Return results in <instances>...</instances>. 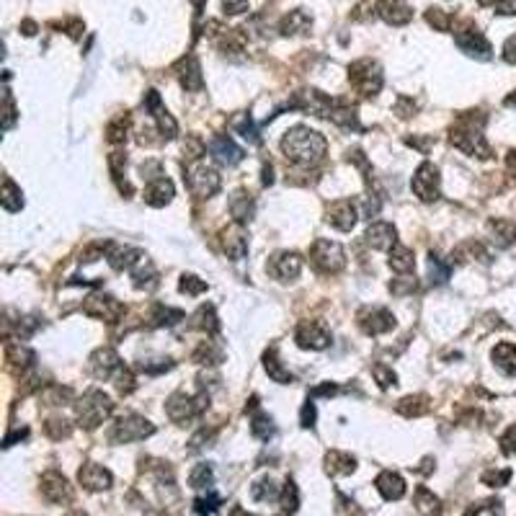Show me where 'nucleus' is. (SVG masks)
<instances>
[{
  "instance_id": "nucleus-1",
  "label": "nucleus",
  "mask_w": 516,
  "mask_h": 516,
  "mask_svg": "<svg viewBox=\"0 0 516 516\" xmlns=\"http://www.w3.org/2000/svg\"><path fill=\"white\" fill-rule=\"evenodd\" d=\"M326 137L315 132L310 127H294L287 135L281 137V153L287 160H292L294 166H315L326 155Z\"/></svg>"
},
{
  "instance_id": "nucleus-2",
  "label": "nucleus",
  "mask_w": 516,
  "mask_h": 516,
  "mask_svg": "<svg viewBox=\"0 0 516 516\" xmlns=\"http://www.w3.org/2000/svg\"><path fill=\"white\" fill-rule=\"evenodd\" d=\"M78 411V421L80 426L86 428H96L99 424H103L114 411V400L103 390H88L75 405Z\"/></svg>"
},
{
  "instance_id": "nucleus-3",
  "label": "nucleus",
  "mask_w": 516,
  "mask_h": 516,
  "mask_svg": "<svg viewBox=\"0 0 516 516\" xmlns=\"http://www.w3.org/2000/svg\"><path fill=\"white\" fill-rule=\"evenodd\" d=\"M183 179H186V183H189L191 194L199 196V199L212 196V194H217L220 186H222L220 173H217L212 166H207L204 160H194L189 168H186V176H183Z\"/></svg>"
},
{
  "instance_id": "nucleus-4",
  "label": "nucleus",
  "mask_w": 516,
  "mask_h": 516,
  "mask_svg": "<svg viewBox=\"0 0 516 516\" xmlns=\"http://www.w3.org/2000/svg\"><path fill=\"white\" fill-rule=\"evenodd\" d=\"M209 403V395L199 393V395H186V393H173L166 403V411H168L170 421L176 424H186L191 421L194 415H199L204 411V405Z\"/></svg>"
},
{
  "instance_id": "nucleus-5",
  "label": "nucleus",
  "mask_w": 516,
  "mask_h": 516,
  "mask_svg": "<svg viewBox=\"0 0 516 516\" xmlns=\"http://www.w3.org/2000/svg\"><path fill=\"white\" fill-rule=\"evenodd\" d=\"M155 431V426L150 424V421H145L142 415H122L116 424H114V428L109 431V439H112L114 444H129V441H140V439L150 437Z\"/></svg>"
},
{
  "instance_id": "nucleus-6",
  "label": "nucleus",
  "mask_w": 516,
  "mask_h": 516,
  "mask_svg": "<svg viewBox=\"0 0 516 516\" xmlns=\"http://www.w3.org/2000/svg\"><path fill=\"white\" fill-rule=\"evenodd\" d=\"M310 261L315 263V269L326 271V274H336V271L344 269L346 253H344V248L338 246V243L320 237V240H315L313 248H310Z\"/></svg>"
},
{
  "instance_id": "nucleus-7",
  "label": "nucleus",
  "mask_w": 516,
  "mask_h": 516,
  "mask_svg": "<svg viewBox=\"0 0 516 516\" xmlns=\"http://www.w3.org/2000/svg\"><path fill=\"white\" fill-rule=\"evenodd\" d=\"M348 80L351 86L359 90L361 96H374L382 88V73L380 65L372 60H359L348 68Z\"/></svg>"
},
{
  "instance_id": "nucleus-8",
  "label": "nucleus",
  "mask_w": 516,
  "mask_h": 516,
  "mask_svg": "<svg viewBox=\"0 0 516 516\" xmlns=\"http://www.w3.org/2000/svg\"><path fill=\"white\" fill-rule=\"evenodd\" d=\"M411 189L421 202H434L439 199V168L434 163H421L415 170Z\"/></svg>"
},
{
  "instance_id": "nucleus-9",
  "label": "nucleus",
  "mask_w": 516,
  "mask_h": 516,
  "mask_svg": "<svg viewBox=\"0 0 516 516\" xmlns=\"http://www.w3.org/2000/svg\"><path fill=\"white\" fill-rule=\"evenodd\" d=\"M357 320H359V328L367 336H380V333H387L395 328L393 313L385 310V307H364V310H359Z\"/></svg>"
},
{
  "instance_id": "nucleus-10",
  "label": "nucleus",
  "mask_w": 516,
  "mask_h": 516,
  "mask_svg": "<svg viewBox=\"0 0 516 516\" xmlns=\"http://www.w3.org/2000/svg\"><path fill=\"white\" fill-rule=\"evenodd\" d=\"M83 310L90 318H99V320H106V323H116V320H122L124 305L116 297H109V294H93V297H88V302L83 305Z\"/></svg>"
},
{
  "instance_id": "nucleus-11",
  "label": "nucleus",
  "mask_w": 516,
  "mask_h": 516,
  "mask_svg": "<svg viewBox=\"0 0 516 516\" xmlns=\"http://www.w3.org/2000/svg\"><path fill=\"white\" fill-rule=\"evenodd\" d=\"M266 269H269L271 276H276L281 281H289L302 271V258L297 256V253H289V250H281V253L271 256Z\"/></svg>"
},
{
  "instance_id": "nucleus-12",
  "label": "nucleus",
  "mask_w": 516,
  "mask_h": 516,
  "mask_svg": "<svg viewBox=\"0 0 516 516\" xmlns=\"http://www.w3.org/2000/svg\"><path fill=\"white\" fill-rule=\"evenodd\" d=\"M42 493H44V498L52 501V504H68L70 498H73V488H70V482L65 475L49 470L44 472V478H42Z\"/></svg>"
},
{
  "instance_id": "nucleus-13",
  "label": "nucleus",
  "mask_w": 516,
  "mask_h": 516,
  "mask_svg": "<svg viewBox=\"0 0 516 516\" xmlns=\"http://www.w3.org/2000/svg\"><path fill=\"white\" fill-rule=\"evenodd\" d=\"M90 372H93V377H99V380H109L112 374H116V372L122 370V359H119V354L114 351V348H99L93 357H90L88 361Z\"/></svg>"
},
{
  "instance_id": "nucleus-14",
  "label": "nucleus",
  "mask_w": 516,
  "mask_h": 516,
  "mask_svg": "<svg viewBox=\"0 0 516 516\" xmlns=\"http://www.w3.org/2000/svg\"><path fill=\"white\" fill-rule=\"evenodd\" d=\"M297 344L302 348H310V351H320V348H326L331 344V333H328L326 326L307 320V323L297 328Z\"/></svg>"
},
{
  "instance_id": "nucleus-15",
  "label": "nucleus",
  "mask_w": 516,
  "mask_h": 516,
  "mask_svg": "<svg viewBox=\"0 0 516 516\" xmlns=\"http://www.w3.org/2000/svg\"><path fill=\"white\" fill-rule=\"evenodd\" d=\"M454 42H457V47H460L462 52H467L472 57H480V60L491 57V44H488V39L478 29H462L460 34L454 36Z\"/></svg>"
},
{
  "instance_id": "nucleus-16",
  "label": "nucleus",
  "mask_w": 516,
  "mask_h": 516,
  "mask_svg": "<svg viewBox=\"0 0 516 516\" xmlns=\"http://www.w3.org/2000/svg\"><path fill=\"white\" fill-rule=\"evenodd\" d=\"M209 153L214 155L217 163L222 166H237L243 160V150L230 140L227 135H217L209 140Z\"/></svg>"
},
{
  "instance_id": "nucleus-17",
  "label": "nucleus",
  "mask_w": 516,
  "mask_h": 516,
  "mask_svg": "<svg viewBox=\"0 0 516 516\" xmlns=\"http://www.w3.org/2000/svg\"><path fill=\"white\" fill-rule=\"evenodd\" d=\"M328 222L333 224L336 230H341V233L354 230V224H357V207H354V202L341 199V202L331 204L328 207Z\"/></svg>"
},
{
  "instance_id": "nucleus-18",
  "label": "nucleus",
  "mask_w": 516,
  "mask_h": 516,
  "mask_svg": "<svg viewBox=\"0 0 516 516\" xmlns=\"http://www.w3.org/2000/svg\"><path fill=\"white\" fill-rule=\"evenodd\" d=\"M367 243L377 250H393L398 246V230L390 222H372L367 230Z\"/></svg>"
},
{
  "instance_id": "nucleus-19",
  "label": "nucleus",
  "mask_w": 516,
  "mask_h": 516,
  "mask_svg": "<svg viewBox=\"0 0 516 516\" xmlns=\"http://www.w3.org/2000/svg\"><path fill=\"white\" fill-rule=\"evenodd\" d=\"M377 13L387 23H393V26H403V23H408L413 18V11H411V5L405 0H380L377 3Z\"/></svg>"
},
{
  "instance_id": "nucleus-20",
  "label": "nucleus",
  "mask_w": 516,
  "mask_h": 516,
  "mask_svg": "<svg viewBox=\"0 0 516 516\" xmlns=\"http://www.w3.org/2000/svg\"><path fill=\"white\" fill-rule=\"evenodd\" d=\"M78 478H80V485L88 488V491H106V488L112 485V472L106 470V467H101V465H93V462H88V465L78 472Z\"/></svg>"
},
{
  "instance_id": "nucleus-21",
  "label": "nucleus",
  "mask_w": 516,
  "mask_h": 516,
  "mask_svg": "<svg viewBox=\"0 0 516 516\" xmlns=\"http://www.w3.org/2000/svg\"><path fill=\"white\" fill-rule=\"evenodd\" d=\"M173 183H170V179H166V176H160V179L150 181L145 186V202L150 204V207H166V204L173 199Z\"/></svg>"
},
{
  "instance_id": "nucleus-22",
  "label": "nucleus",
  "mask_w": 516,
  "mask_h": 516,
  "mask_svg": "<svg viewBox=\"0 0 516 516\" xmlns=\"http://www.w3.org/2000/svg\"><path fill=\"white\" fill-rule=\"evenodd\" d=\"M222 250L230 258H233V261H240V258H246V253H248V237L240 233V227H230V230H224Z\"/></svg>"
},
{
  "instance_id": "nucleus-23",
  "label": "nucleus",
  "mask_w": 516,
  "mask_h": 516,
  "mask_svg": "<svg viewBox=\"0 0 516 516\" xmlns=\"http://www.w3.org/2000/svg\"><path fill=\"white\" fill-rule=\"evenodd\" d=\"M377 491L382 493V498L387 501H398L405 495V480L398 472H382L377 478Z\"/></svg>"
},
{
  "instance_id": "nucleus-24",
  "label": "nucleus",
  "mask_w": 516,
  "mask_h": 516,
  "mask_svg": "<svg viewBox=\"0 0 516 516\" xmlns=\"http://www.w3.org/2000/svg\"><path fill=\"white\" fill-rule=\"evenodd\" d=\"M230 214L235 217L237 224L250 222L253 220V199H250V194H246V191L233 194L230 196Z\"/></svg>"
},
{
  "instance_id": "nucleus-25",
  "label": "nucleus",
  "mask_w": 516,
  "mask_h": 516,
  "mask_svg": "<svg viewBox=\"0 0 516 516\" xmlns=\"http://www.w3.org/2000/svg\"><path fill=\"white\" fill-rule=\"evenodd\" d=\"M488 230H491V235H493L495 246L508 248L516 243V222H511V220H491Z\"/></svg>"
},
{
  "instance_id": "nucleus-26",
  "label": "nucleus",
  "mask_w": 516,
  "mask_h": 516,
  "mask_svg": "<svg viewBox=\"0 0 516 516\" xmlns=\"http://www.w3.org/2000/svg\"><path fill=\"white\" fill-rule=\"evenodd\" d=\"M493 361H495V367L504 372V374L514 377L516 374V346L514 344H498V346L493 348Z\"/></svg>"
},
{
  "instance_id": "nucleus-27",
  "label": "nucleus",
  "mask_w": 516,
  "mask_h": 516,
  "mask_svg": "<svg viewBox=\"0 0 516 516\" xmlns=\"http://www.w3.org/2000/svg\"><path fill=\"white\" fill-rule=\"evenodd\" d=\"M181 86L186 90H199L202 88V68L196 62V57H186L181 65Z\"/></svg>"
},
{
  "instance_id": "nucleus-28",
  "label": "nucleus",
  "mask_w": 516,
  "mask_h": 516,
  "mask_svg": "<svg viewBox=\"0 0 516 516\" xmlns=\"http://www.w3.org/2000/svg\"><path fill=\"white\" fill-rule=\"evenodd\" d=\"M415 266V258H413V250L405 246H395L393 250H390V269L398 271V274H408V271H413Z\"/></svg>"
},
{
  "instance_id": "nucleus-29",
  "label": "nucleus",
  "mask_w": 516,
  "mask_h": 516,
  "mask_svg": "<svg viewBox=\"0 0 516 516\" xmlns=\"http://www.w3.org/2000/svg\"><path fill=\"white\" fill-rule=\"evenodd\" d=\"M326 462L331 475H348V472H354V467H357V460L351 454H344V452H331L326 457Z\"/></svg>"
},
{
  "instance_id": "nucleus-30",
  "label": "nucleus",
  "mask_w": 516,
  "mask_h": 516,
  "mask_svg": "<svg viewBox=\"0 0 516 516\" xmlns=\"http://www.w3.org/2000/svg\"><path fill=\"white\" fill-rule=\"evenodd\" d=\"M263 364H266V372H269V377L274 382H281V385L292 382V372L281 367V361L276 359V351H274V348H269V351L263 354Z\"/></svg>"
},
{
  "instance_id": "nucleus-31",
  "label": "nucleus",
  "mask_w": 516,
  "mask_h": 516,
  "mask_svg": "<svg viewBox=\"0 0 516 516\" xmlns=\"http://www.w3.org/2000/svg\"><path fill=\"white\" fill-rule=\"evenodd\" d=\"M415 508L424 516H441V504H439V498L431 493L428 488H418V493H415Z\"/></svg>"
},
{
  "instance_id": "nucleus-32",
  "label": "nucleus",
  "mask_w": 516,
  "mask_h": 516,
  "mask_svg": "<svg viewBox=\"0 0 516 516\" xmlns=\"http://www.w3.org/2000/svg\"><path fill=\"white\" fill-rule=\"evenodd\" d=\"M281 34H300V31H307L310 29V18H307V13L302 11H292L289 16H284V21H281Z\"/></svg>"
},
{
  "instance_id": "nucleus-33",
  "label": "nucleus",
  "mask_w": 516,
  "mask_h": 516,
  "mask_svg": "<svg viewBox=\"0 0 516 516\" xmlns=\"http://www.w3.org/2000/svg\"><path fill=\"white\" fill-rule=\"evenodd\" d=\"M0 199H3V207H5L8 212H18V209L23 207L21 189H18V186H16L11 179L3 181V196H0Z\"/></svg>"
},
{
  "instance_id": "nucleus-34",
  "label": "nucleus",
  "mask_w": 516,
  "mask_h": 516,
  "mask_svg": "<svg viewBox=\"0 0 516 516\" xmlns=\"http://www.w3.org/2000/svg\"><path fill=\"white\" fill-rule=\"evenodd\" d=\"M194 326L207 331V333H217L220 323H217V315H214L212 305H202V307L196 310V315H194Z\"/></svg>"
},
{
  "instance_id": "nucleus-35",
  "label": "nucleus",
  "mask_w": 516,
  "mask_h": 516,
  "mask_svg": "<svg viewBox=\"0 0 516 516\" xmlns=\"http://www.w3.org/2000/svg\"><path fill=\"white\" fill-rule=\"evenodd\" d=\"M398 411L403 415H421L428 411V398L426 395H411V398H405V400H400L398 403Z\"/></svg>"
},
{
  "instance_id": "nucleus-36",
  "label": "nucleus",
  "mask_w": 516,
  "mask_h": 516,
  "mask_svg": "<svg viewBox=\"0 0 516 516\" xmlns=\"http://www.w3.org/2000/svg\"><path fill=\"white\" fill-rule=\"evenodd\" d=\"M127 135H129V116L124 114V116H116V119L109 124V129H106V140H109L112 145H119V142L127 140Z\"/></svg>"
},
{
  "instance_id": "nucleus-37",
  "label": "nucleus",
  "mask_w": 516,
  "mask_h": 516,
  "mask_svg": "<svg viewBox=\"0 0 516 516\" xmlns=\"http://www.w3.org/2000/svg\"><path fill=\"white\" fill-rule=\"evenodd\" d=\"M250 431H253V437H258L261 441H269V439L274 437V424H271V418L266 413H256L253 421H250Z\"/></svg>"
},
{
  "instance_id": "nucleus-38",
  "label": "nucleus",
  "mask_w": 516,
  "mask_h": 516,
  "mask_svg": "<svg viewBox=\"0 0 516 516\" xmlns=\"http://www.w3.org/2000/svg\"><path fill=\"white\" fill-rule=\"evenodd\" d=\"M189 482H191V488H196V491L209 488V485H212V467H209V465H196L189 475Z\"/></svg>"
},
{
  "instance_id": "nucleus-39",
  "label": "nucleus",
  "mask_w": 516,
  "mask_h": 516,
  "mask_svg": "<svg viewBox=\"0 0 516 516\" xmlns=\"http://www.w3.org/2000/svg\"><path fill=\"white\" fill-rule=\"evenodd\" d=\"M428 274H431V281L444 284L449 279V274H452V263H444L441 258L431 253V258H428Z\"/></svg>"
},
{
  "instance_id": "nucleus-40",
  "label": "nucleus",
  "mask_w": 516,
  "mask_h": 516,
  "mask_svg": "<svg viewBox=\"0 0 516 516\" xmlns=\"http://www.w3.org/2000/svg\"><path fill=\"white\" fill-rule=\"evenodd\" d=\"M233 127H235L237 132L246 137V140H250V142H258L256 124H253V119H250V114H240V116H235Z\"/></svg>"
},
{
  "instance_id": "nucleus-41",
  "label": "nucleus",
  "mask_w": 516,
  "mask_h": 516,
  "mask_svg": "<svg viewBox=\"0 0 516 516\" xmlns=\"http://www.w3.org/2000/svg\"><path fill=\"white\" fill-rule=\"evenodd\" d=\"M44 431L52 439H65L70 437V421H65V418H49L44 424Z\"/></svg>"
},
{
  "instance_id": "nucleus-42",
  "label": "nucleus",
  "mask_w": 516,
  "mask_h": 516,
  "mask_svg": "<svg viewBox=\"0 0 516 516\" xmlns=\"http://www.w3.org/2000/svg\"><path fill=\"white\" fill-rule=\"evenodd\" d=\"M250 495H253L256 501H269V498H276V495H279V488L271 480H263V482H256V485L250 488Z\"/></svg>"
},
{
  "instance_id": "nucleus-43",
  "label": "nucleus",
  "mask_w": 516,
  "mask_h": 516,
  "mask_svg": "<svg viewBox=\"0 0 516 516\" xmlns=\"http://www.w3.org/2000/svg\"><path fill=\"white\" fill-rule=\"evenodd\" d=\"M181 292L183 294H189V297H196V294H202L207 292V281H202L199 276H183L181 279Z\"/></svg>"
},
{
  "instance_id": "nucleus-44",
  "label": "nucleus",
  "mask_w": 516,
  "mask_h": 516,
  "mask_svg": "<svg viewBox=\"0 0 516 516\" xmlns=\"http://www.w3.org/2000/svg\"><path fill=\"white\" fill-rule=\"evenodd\" d=\"M426 18H428V23H431V26H437V29H441V31H444V29H449V16L441 11V8H431V11L426 13Z\"/></svg>"
},
{
  "instance_id": "nucleus-45",
  "label": "nucleus",
  "mask_w": 516,
  "mask_h": 516,
  "mask_svg": "<svg viewBox=\"0 0 516 516\" xmlns=\"http://www.w3.org/2000/svg\"><path fill=\"white\" fill-rule=\"evenodd\" d=\"M374 377H377V382H380V387H390V385H395V372L387 370V367H374Z\"/></svg>"
},
{
  "instance_id": "nucleus-46",
  "label": "nucleus",
  "mask_w": 516,
  "mask_h": 516,
  "mask_svg": "<svg viewBox=\"0 0 516 516\" xmlns=\"http://www.w3.org/2000/svg\"><path fill=\"white\" fill-rule=\"evenodd\" d=\"M217 504H220V498H217V495L199 498V501H196V514H212L214 508H217Z\"/></svg>"
},
{
  "instance_id": "nucleus-47",
  "label": "nucleus",
  "mask_w": 516,
  "mask_h": 516,
  "mask_svg": "<svg viewBox=\"0 0 516 516\" xmlns=\"http://www.w3.org/2000/svg\"><path fill=\"white\" fill-rule=\"evenodd\" d=\"M390 289H393V294H398V297H403V294L413 292V289H415V279L395 281V284H390Z\"/></svg>"
},
{
  "instance_id": "nucleus-48",
  "label": "nucleus",
  "mask_w": 516,
  "mask_h": 516,
  "mask_svg": "<svg viewBox=\"0 0 516 516\" xmlns=\"http://www.w3.org/2000/svg\"><path fill=\"white\" fill-rule=\"evenodd\" d=\"M224 5V13H230V16H235V13H243L248 8V0H222Z\"/></svg>"
},
{
  "instance_id": "nucleus-49",
  "label": "nucleus",
  "mask_w": 516,
  "mask_h": 516,
  "mask_svg": "<svg viewBox=\"0 0 516 516\" xmlns=\"http://www.w3.org/2000/svg\"><path fill=\"white\" fill-rule=\"evenodd\" d=\"M504 60L506 62H511V65H516V34L504 44Z\"/></svg>"
},
{
  "instance_id": "nucleus-50",
  "label": "nucleus",
  "mask_w": 516,
  "mask_h": 516,
  "mask_svg": "<svg viewBox=\"0 0 516 516\" xmlns=\"http://www.w3.org/2000/svg\"><path fill=\"white\" fill-rule=\"evenodd\" d=\"M315 424V405L313 403H305L302 408V426H313Z\"/></svg>"
},
{
  "instance_id": "nucleus-51",
  "label": "nucleus",
  "mask_w": 516,
  "mask_h": 516,
  "mask_svg": "<svg viewBox=\"0 0 516 516\" xmlns=\"http://www.w3.org/2000/svg\"><path fill=\"white\" fill-rule=\"evenodd\" d=\"M498 13H506V16H516V0H504L498 5Z\"/></svg>"
},
{
  "instance_id": "nucleus-52",
  "label": "nucleus",
  "mask_w": 516,
  "mask_h": 516,
  "mask_svg": "<svg viewBox=\"0 0 516 516\" xmlns=\"http://www.w3.org/2000/svg\"><path fill=\"white\" fill-rule=\"evenodd\" d=\"M508 168L516 173V153H511V155H508Z\"/></svg>"
},
{
  "instance_id": "nucleus-53",
  "label": "nucleus",
  "mask_w": 516,
  "mask_h": 516,
  "mask_svg": "<svg viewBox=\"0 0 516 516\" xmlns=\"http://www.w3.org/2000/svg\"><path fill=\"white\" fill-rule=\"evenodd\" d=\"M478 3H480V5H495V3L501 5V0H478Z\"/></svg>"
},
{
  "instance_id": "nucleus-54",
  "label": "nucleus",
  "mask_w": 516,
  "mask_h": 516,
  "mask_svg": "<svg viewBox=\"0 0 516 516\" xmlns=\"http://www.w3.org/2000/svg\"><path fill=\"white\" fill-rule=\"evenodd\" d=\"M65 516H88V514H83L80 508H75V511H70V514H65Z\"/></svg>"
},
{
  "instance_id": "nucleus-55",
  "label": "nucleus",
  "mask_w": 516,
  "mask_h": 516,
  "mask_svg": "<svg viewBox=\"0 0 516 516\" xmlns=\"http://www.w3.org/2000/svg\"><path fill=\"white\" fill-rule=\"evenodd\" d=\"M506 103H508V106H516V93H514V96H508V99H506Z\"/></svg>"
},
{
  "instance_id": "nucleus-56",
  "label": "nucleus",
  "mask_w": 516,
  "mask_h": 516,
  "mask_svg": "<svg viewBox=\"0 0 516 516\" xmlns=\"http://www.w3.org/2000/svg\"><path fill=\"white\" fill-rule=\"evenodd\" d=\"M233 516H250V514H246L243 508H235V514H233Z\"/></svg>"
}]
</instances>
